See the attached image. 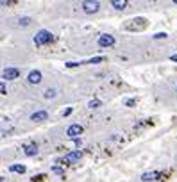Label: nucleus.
Wrapping results in <instances>:
<instances>
[{"label":"nucleus","mask_w":177,"mask_h":182,"mask_svg":"<svg viewBox=\"0 0 177 182\" xmlns=\"http://www.w3.org/2000/svg\"><path fill=\"white\" fill-rule=\"evenodd\" d=\"M147 27V20L145 18H141V16H138V18H131V20H127V22L124 23V29L125 30H132V32H136V30H143Z\"/></svg>","instance_id":"f257e3e1"},{"label":"nucleus","mask_w":177,"mask_h":182,"mask_svg":"<svg viewBox=\"0 0 177 182\" xmlns=\"http://www.w3.org/2000/svg\"><path fill=\"white\" fill-rule=\"evenodd\" d=\"M52 39H54L52 32H50V30H45V29H41V30H39L36 36H34V43H36L38 46H41V45H47V43H50Z\"/></svg>","instance_id":"f03ea898"},{"label":"nucleus","mask_w":177,"mask_h":182,"mask_svg":"<svg viewBox=\"0 0 177 182\" xmlns=\"http://www.w3.org/2000/svg\"><path fill=\"white\" fill-rule=\"evenodd\" d=\"M98 9H100V4L98 2H91V0L83 2V11L86 13V15H93V13H97Z\"/></svg>","instance_id":"7ed1b4c3"},{"label":"nucleus","mask_w":177,"mask_h":182,"mask_svg":"<svg viewBox=\"0 0 177 182\" xmlns=\"http://www.w3.org/2000/svg\"><path fill=\"white\" fill-rule=\"evenodd\" d=\"M81 134H83V125H79V123L70 125L68 130H66V136L70 139H77V136H81Z\"/></svg>","instance_id":"20e7f679"},{"label":"nucleus","mask_w":177,"mask_h":182,"mask_svg":"<svg viewBox=\"0 0 177 182\" xmlns=\"http://www.w3.org/2000/svg\"><path fill=\"white\" fill-rule=\"evenodd\" d=\"M20 77V70L18 68H5L2 71V79L4 80H15Z\"/></svg>","instance_id":"39448f33"},{"label":"nucleus","mask_w":177,"mask_h":182,"mask_svg":"<svg viewBox=\"0 0 177 182\" xmlns=\"http://www.w3.org/2000/svg\"><path fill=\"white\" fill-rule=\"evenodd\" d=\"M98 45H100V46H113V45H114V38H113L111 34H100Z\"/></svg>","instance_id":"423d86ee"},{"label":"nucleus","mask_w":177,"mask_h":182,"mask_svg":"<svg viewBox=\"0 0 177 182\" xmlns=\"http://www.w3.org/2000/svg\"><path fill=\"white\" fill-rule=\"evenodd\" d=\"M31 120L32 121H47L49 120V113L47 111H36L31 114Z\"/></svg>","instance_id":"0eeeda50"},{"label":"nucleus","mask_w":177,"mask_h":182,"mask_svg":"<svg viewBox=\"0 0 177 182\" xmlns=\"http://www.w3.org/2000/svg\"><path fill=\"white\" fill-rule=\"evenodd\" d=\"M27 80H29L31 84H39V82H41V71L32 70V71L29 73V77H27Z\"/></svg>","instance_id":"6e6552de"},{"label":"nucleus","mask_w":177,"mask_h":182,"mask_svg":"<svg viewBox=\"0 0 177 182\" xmlns=\"http://www.w3.org/2000/svg\"><path fill=\"white\" fill-rule=\"evenodd\" d=\"M23 152H25V156H29V157L36 156V154H38L36 143H27V145H23Z\"/></svg>","instance_id":"1a4fd4ad"},{"label":"nucleus","mask_w":177,"mask_h":182,"mask_svg":"<svg viewBox=\"0 0 177 182\" xmlns=\"http://www.w3.org/2000/svg\"><path fill=\"white\" fill-rule=\"evenodd\" d=\"M81 156H83L81 150H73V152H70V154H66V156H65V161H66V163H75V161L81 159Z\"/></svg>","instance_id":"9d476101"},{"label":"nucleus","mask_w":177,"mask_h":182,"mask_svg":"<svg viewBox=\"0 0 177 182\" xmlns=\"http://www.w3.org/2000/svg\"><path fill=\"white\" fill-rule=\"evenodd\" d=\"M159 175H161L159 171H147V173L141 175V180L143 182H152V180H158Z\"/></svg>","instance_id":"9b49d317"},{"label":"nucleus","mask_w":177,"mask_h":182,"mask_svg":"<svg viewBox=\"0 0 177 182\" xmlns=\"http://www.w3.org/2000/svg\"><path fill=\"white\" fill-rule=\"evenodd\" d=\"M111 5H113L114 9L122 11V9H125V7H127V0H113V2H111Z\"/></svg>","instance_id":"f8f14e48"},{"label":"nucleus","mask_w":177,"mask_h":182,"mask_svg":"<svg viewBox=\"0 0 177 182\" xmlns=\"http://www.w3.org/2000/svg\"><path fill=\"white\" fill-rule=\"evenodd\" d=\"M9 170H11L13 173H25V166H23V164H11Z\"/></svg>","instance_id":"ddd939ff"},{"label":"nucleus","mask_w":177,"mask_h":182,"mask_svg":"<svg viewBox=\"0 0 177 182\" xmlns=\"http://www.w3.org/2000/svg\"><path fill=\"white\" fill-rule=\"evenodd\" d=\"M31 22H32V20H31L29 16H23V18L18 20V25H20V27H27V25H31Z\"/></svg>","instance_id":"4468645a"},{"label":"nucleus","mask_w":177,"mask_h":182,"mask_svg":"<svg viewBox=\"0 0 177 182\" xmlns=\"http://www.w3.org/2000/svg\"><path fill=\"white\" fill-rule=\"evenodd\" d=\"M104 61H106V57H93V59H90V61H86V63L84 64H97V63H104Z\"/></svg>","instance_id":"2eb2a0df"},{"label":"nucleus","mask_w":177,"mask_h":182,"mask_svg":"<svg viewBox=\"0 0 177 182\" xmlns=\"http://www.w3.org/2000/svg\"><path fill=\"white\" fill-rule=\"evenodd\" d=\"M88 107H90V109H98V107H102V102L95 98V100H91V102L88 104Z\"/></svg>","instance_id":"dca6fc26"},{"label":"nucleus","mask_w":177,"mask_h":182,"mask_svg":"<svg viewBox=\"0 0 177 182\" xmlns=\"http://www.w3.org/2000/svg\"><path fill=\"white\" fill-rule=\"evenodd\" d=\"M54 97H56V89H50L49 87V89L45 91V98H54Z\"/></svg>","instance_id":"f3484780"},{"label":"nucleus","mask_w":177,"mask_h":182,"mask_svg":"<svg viewBox=\"0 0 177 182\" xmlns=\"http://www.w3.org/2000/svg\"><path fill=\"white\" fill-rule=\"evenodd\" d=\"M152 38L154 39H165V38H168V34H166V32H158V34H154Z\"/></svg>","instance_id":"a211bd4d"},{"label":"nucleus","mask_w":177,"mask_h":182,"mask_svg":"<svg viewBox=\"0 0 177 182\" xmlns=\"http://www.w3.org/2000/svg\"><path fill=\"white\" fill-rule=\"evenodd\" d=\"M124 104H125L127 107H134V105H136V100H134V98H127Z\"/></svg>","instance_id":"6ab92c4d"},{"label":"nucleus","mask_w":177,"mask_h":182,"mask_svg":"<svg viewBox=\"0 0 177 182\" xmlns=\"http://www.w3.org/2000/svg\"><path fill=\"white\" fill-rule=\"evenodd\" d=\"M52 171H54V173H59V175H65V170H63L61 166H54V168H52Z\"/></svg>","instance_id":"aec40b11"},{"label":"nucleus","mask_w":177,"mask_h":182,"mask_svg":"<svg viewBox=\"0 0 177 182\" xmlns=\"http://www.w3.org/2000/svg\"><path fill=\"white\" fill-rule=\"evenodd\" d=\"M0 93H2V95H7V89H5V82L0 84Z\"/></svg>","instance_id":"412c9836"},{"label":"nucleus","mask_w":177,"mask_h":182,"mask_svg":"<svg viewBox=\"0 0 177 182\" xmlns=\"http://www.w3.org/2000/svg\"><path fill=\"white\" fill-rule=\"evenodd\" d=\"M170 59H172V61H174V63H177V54H174V56H172V57H170Z\"/></svg>","instance_id":"4be33fe9"}]
</instances>
